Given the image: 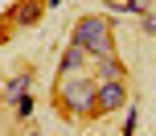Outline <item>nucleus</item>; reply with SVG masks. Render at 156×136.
<instances>
[{"mask_svg": "<svg viewBox=\"0 0 156 136\" xmlns=\"http://www.w3.org/2000/svg\"><path fill=\"white\" fill-rule=\"evenodd\" d=\"M54 99H58V112H66V116H78V120L99 116V112H94V79H86L82 70L58 74Z\"/></svg>", "mask_w": 156, "mask_h": 136, "instance_id": "f257e3e1", "label": "nucleus"}, {"mask_svg": "<svg viewBox=\"0 0 156 136\" xmlns=\"http://www.w3.org/2000/svg\"><path fill=\"white\" fill-rule=\"evenodd\" d=\"M78 46L86 50V58H107L115 54V37H111V21L107 17H82V21L74 25V37Z\"/></svg>", "mask_w": 156, "mask_h": 136, "instance_id": "f03ea898", "label": "nucleus"}, {"mask_svg": "<svg viewBox=\"0 0 156 136\" xmlns=\"http://www.w3.org/2000/svg\"><path fill=\"white\" fill-rule=\"evenodd\" d=\"M127 107V79H94V112L111 116Z\"/></svg>", "mask_w": 156, "mask_h": 136, "instance_id": "7ed1b4c3", "label": "nucleus"}, {"mask_svg": "<svg viewBox=\"0 0 156 136\" xmlns=\"http://www.w3.org/2000/svg\"><path fill=\"white\" fill-rule=\"evenodd\" d=\"M41 21V0H16L12 8V25H21V29H29V25Z\"/></svg>", "mask_w": 156, "mask_h": 136, "instance_id": "20e7f679", "label": "nucleus"}, {"mask_svg": "<svg viewBox=\"0 0 156 136\" xmlns=\"http://www.w3.org/2000/svg\"><path fill=\"white\" fill-rule=\"evenodd\" d=\"M94 62V79H127V66L119 62L115 54H107V58H90Z\"/></svg>", "mask_w": 156, "mask_h": 136, "instance_id": "39448f33", "label": "nucleus"}, {"mask_svg": "<svg viewBox=\"0 0 156 136\" xmlns=\"http://www.w3.org/2000/svg\"><path fill=\"white\" fill-rule=\"evenodd\" d=\"M29 87H33V70H21L16 79H8L4 87H0V99H8V103H12V99H16V95H25Z\"/></svg>", "mask_w": 156, "mask_h": 136, "instance_id": "423d86ee", "label": "nucleus"}, {"mask_svg": "<svg viewBox=\"0 0 156 136\" xmlns=\"http://www.w3.org/2000/svg\"><path fill=\"white\" fill-rule=\"evenodd\" d=\"M82 62H90V58H86V50L78 46V41H70V46H66V54H62V66H58V74H70V70H82Z\"/></svg>", "mask_w": 156, "mask_h": 136, "instance_id": "0eeeda50", "label": "nucleus"}, {"mask_svg": "<svg viewBox=\"0 0 156 136\" xmlns=\"http://www.w3.org/2000/svg\"><path fill=\"white\" fill-rule=\"evenodd\" d=\"M12 112L21 116V120H29V116H33V95H29V91H25V95H16V99H12Z\"/></svg>", "mask_w": 156, "mask_h": 136, "instance_id": "6e6552de", "label": "nucleus"}, {"mask_svg": "<svg viewBox=\"0 0 156 136\" xmlns=\"http://www.w3.org/2000/svg\"><path fill=\"white\" fill-rule=\"evenodd\" d=\"M136 128H140V112H136V103H132V107H127V120H123V128H119V132H123V136H132Z\"/></svg>", "mask_w": 156, "mask_h": 136, "instance_id": "1a4fd4ad", "label": "nucleus"}, {"mask_svg": "<svg viewBox=\"0 0 156 136\" xmlns=\"http://www.w3.org/2000/svg\"><path fill=\"white\" fill-rule=\"evenodd\" d=\"M119 8H123V13H148V0H123Z\"/></svg>", "mask_w": 156, "mask_h": 136, "instance_id": "9d476101", "label": "nucleus"}]
</instances>
